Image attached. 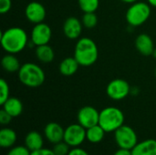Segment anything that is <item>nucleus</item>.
I'll use <instances>...</instances> for the list:
<instances>
[{
    "label": "nucleus",
    "instance_id": "1",
    "mask_svg": "<svg viewBox=\"0 0 156 155\" xmlns=\"http://www.w3.org/2000/svg\"><path fill=\"white\" fill-rule=\"evenodd\" d=\"M0 43L6 53L16 55L28 46V36L24 28L12 26L1 32Z\"/></svg>",
    "mask_w": 156,
    "mask_h": 155
},
{
    "label": "nucleus",
    "instance_id": "2",
    "mask_svg": "<svg viewBox=\"0 0 156 155\" xmlns=\"http://www.w3.org/2000/svg\"><path fill=\"white\" fill-rule=\"evenodd\" d=\"M81 67H90L93 65L99 57L97 44L90 37H83L77 40L73 56Z\"/></svg>",
    "mask_w": 156,
    "mask_h": 155
},
{
    "label": "nucleus",
    "instance_id": "3",
    "mask_svg": "<svg viewBox=\"0 0 156 155\" xmlns=\"http://www.w3.org/2000/svg\"><path fill=\"white\" fill-rule=\"evenodd\" d=\"M17 77L19 81L27 88H38L46 79L44 69L37 64L33 62H27L21 65Z\"/></svg>",
    "mask_w": 156,
    "mask_h": 155
},
{
    "label": "nucleus",
    "instance_id": "4",
    "mask_svg": "<svg viewBox=\"0 0 156 155\" xmlns=\"http://www.w3.org/2000/svg\"><path fill=\"white\" fill-rule=\"evenodd\" d=\"M124 113L117 107L110 106L100 111L99 125L106 132H114L124 124Z\"/></svg>",
    "mask_w": 156,
    "mask_h": 155
},
{
    "label": "nucleus",
    "instance_id": "5",
    "mask_svg": "<svg viewBox=\"0 0 156 155\" xmlns=\"http://www.w3.org/2000/svg\"><path fill=\"white\" fill-rule=\"evenodd\" d=\"M151 14L152 6L147 2L139 0L130 5L125 14V19L129 26L137 27L146 23Z\"/></svg>",
    "mask_w": 156,
    "mask_h": 155
},
{
    "label": "nucleus",
    "instance_id": "6",
    "mask_svg": "<svg viewBox=\"0 0 156 155\" xmlns=\"http://www.w3.org/2000/svg\"><path fill=\"white\" fill-rule=\"evenodd\" d=\"M114 139L119 148L128 150H133L138 143L137 133L131 126L125 124L114 132Z\"/></svg>",
    "mask_w": 156,
    "mask_h": 155
},
{
    "label": "nucleus",
    "instance_id": "7",
    "mask_svg": "<svg viewBox=\"0 0 156 155\" xmlns=\"http://www.w3.org/2000/svg\"><path fill=\"white\" fill-rule=\"evenodd\" d=\"M131 90L130 84L123 79H114L106 87V94L112 100H124L131 93Z\"/></svg>",
    "mask_w": 156,
    "mask_h": 155
},
{
    "label": "nucleus",
    "instance_id": "8",
    "mask_svg": "<svg viewBox=\"0 0 156 155\" xmlns=\"http://www.w3.org/2000/svg\"><path fill=\"white\" fill-rule=\"evenodd\" d=\"M86 140V129L80 123L69 125L64 132L63 141L71 148L80 147Z\"/></svg>",
    "mask_w": 156,
    "mask_h": 155
},
{
    "label": "nucleus",
    "instance_id": "9",
    "mask_svg": "<svg viewBox=\"0 0 156 155\" xmlns=\"http://www.w3.org/2000/svg\"><path fill=\"white\" fill-rule=\"evenodd\" d=\"M52 37V30L51 27L42 22L39 24L34 25L31 33H30V41L36 46H41L48 44Z\"/></svg>",
    "mask_w": 156,
    "mask_h": 155
},
{
    "label": "nucleus",
    "instance_id": "10",
    "mask_svg": "<svg viewBox=\"0 0 156 155\" xmlns=\"http://www.w3.org/2000/svg\"><path fill=\"white\" fill-rule=\"evenodd\" d=\"M100 111L93 106H84L80 108L77 114V121L85 129L99 124Z\"/></svg>",
    "mask_w": 156,
    "mask_h": 155
},
{
    "label": "nucleus",
    "instance_id": "11",
    "mask_svg": "<svg viewBox=\"0 0 156 155\" xmlns=\"http://www.w3.org/2000/svg\"><path fill=\"white\" fill-rule=\"evenodd\" d=\"M25 16L30 23L36 25L44 22L47 16V11L41 3L32 1L27 5L25 8Z\"/></svg>",
    "mask_w": 156,
    "mask_h": 155
},
{
    "label": "nucleus",
    "instance_id": "12",
    "mask_svg": "<svg viewBox=\"0 0 156 155\" xmlns=\"http://www.w3.org/2000/svg\"><path fill=\"white\" fill-rule=\"evenodd\" d=\"M83 27L81 20L76 16H69L64 21L62 30L67 38L70 40H78L81 37L80 36L82 34Z\"/></svg>",
    "mask_w": 156,
    "mask_h": 155
},
{
    "label": "nucleus",
    "instance_id": "13",
    "mask_svg": "<svg viewBox=\"0 0 156 155\" xmlns=\"http://www.w3.org/2000/svg\"><path fill=\"white\" fill-rule=\"evenodd\" d=\"M134 46L136 50L143 56H152L155 47L154 40L151 36L145 33L138 35L134 41Z\"/></svg>",
    "mask_w": 156,
    "mask_h": 155
},
{
    "label": "nucleus",
    "instance_id": "14",
    "mask_svg": "<svg viewBox=\"0 0 156 155\" xmlns=\"http://www.w3.org/2000/svg\"><path fill=\"white\" fill-rule=\"evenodd\" d=\"M65 129L58 122H48L44 128V135L48 143L56 144L64 139Z\"/></svg>",
    "mask_w": 156,
    "mask_h": 155
},
{
    "label": "nucleus",
    "instance_id": "15",
    "mask_svg": "<svg viewBox=\"0 0 156 155\" xmlns=\"http://www.w3.org/2000/svg\"><path fill=\"white\" fill-rule=\"evenodd\" d=\"M80 67V63L74 57H67L61 60L58 66L60 74L64 77H71L78 71Z\"/></svg>",
    "mask_w": 156,
    "mask_h": 155
},
{
    "label": "nucleus",
    "instance_id": "16",
    "mask_svg": "<svg viewBox=\"0 0 156 155\" xmlns=\"http://www.w3.org/2000/svg\"><path fill=\"white\" fill-rule=\"evenodd\" d=\"M132 155H156V140L147 139L138 143L132 150Z\"/></svg>",
    "mask_w": 156,
    "mask_h": 155
},
{
    "label": "nucleus",
    "instance_id": "17",
    "mask_svg": "<svg viewBox=\"0 0 156 155\" xmlns=\"http://www.w3.org/2000/svg\"><path fill=\"white\" fill-rule=\"evenodd\" d=\"M25 145L29 149L30 152H35L43 148L44 138L38 132H29L25 138Z\"/></svg>",
    "mask_w": 156,
    "mask_h": 155
},
{
    "label": "nucleus",
    "instance_id": "18",
    "mask_svg": "<svg viewBox=\"0 0 156 155\" xmlns=\"http://www.w3.org/2000/svg\"><path fill=\"white\" fill-rule=\"evenodd\" d=\"M2 109L13 118H16L23 112V103L18 98L9 97V99L2 105Z\"/></svg>",
    "mask_w": 156,
    "mask_h": 155
},
{
    "label": "nucleus",
    "instance_id": "19",
    "mask_svg": "<svg viewBox=\"0 0 156 155\" xmlns=\"http://www.w3.org/2000/svg\"><path fill=\"white\" fill-rule=\"evenodd\" d=\"M35 55L38 61L48 64L54 60L55 52L54 49L48 44L37 46L35 48Z\"/></svg>",
    "mask_w": 156,
    "mask_h": 155
},
{
    "label": "nucleus",
    "instance_id": "20",
    "mask_svg": "<svg viewBox=\"0 0 156 155\" xmlns=\"http://www.w3.org/2000/svg\"><path fill=\"white\" fill-rule=\"evenodd\" d=\"M1 66L3 69L9 73L18 72L21 64L16 58V54H10L6 53L1 59Z\"/></svg>",
    "mask_w": 156,
    "mask_h": 155
},
{
    "label": "nucleus",
    "instance_id": "21",
    "mask_svg": "<svg viewBox=\"0 0 156 155\" xmlns=\"http://www.w3.org/2000/svg\"><path fill=\"white\" fill-rule=\"evenodd\" d=\"M17 139L16 132L11 128H3L0 131V146L2 148L14 147Z\"/></svg>",
    "mask_w": 156,
    "mask_h": 155
},
{
    "label": "nucleus",
    "instance_id": "22",
    "mask_svg": "<svg viewBox=\"0 0 156 155\" xmlns=\"http://www.w3.org/2000/svg\"><path fill=\"white\" fill-rule=\"evenodd\" d=\"M105 133L106 132L99 124H97L86 129V140L90 143H99L104 139Z\"/></svg>",
    "mask_w": 156,
    "mask_h": 155
},
{
    "label": "nucleus",
    "instance_id": "23",
    "mask_svg": "<svg viewBox=\"0 0 156 155\" xmlns=\"http://www.w3.org/2000/svg\"><path fill=\"white\" fill-rule=\"evenodd\" d=\"M78 4L83 13H96L100 5V0H78Z\"/></svg>",
    "mask_w": 156,
    "mask_h": 155
},
{
    "label": "nucleus",
    "instance_id": "24",
    "mask_svg": "<svg viewBox=\"0 0 156 155\" xmlns=\"http://www.w3.org/2000/svg\"><path fill=\"white\" fill-rule=\"evenodd\" d=\"M81 22L85 28L91 29L97 26L98 16H97L96 13H83Z\"/></svg>",
    "mask_w": 156,
    "mask_h": 155
},
{
    "label": "nucleus",
    "instance_id": "25",
    "mask_svg": "<svg viewBox=\"0 0 156 155\" xmlns=\"http://www.w3.org/2000/svg\"><path fill=\"white\" fill-rule=\"evenodd\" d=\"M10 95V89L7 81L5 79H0V104L3 105L8 99Z\"/></svg>",
    "mask_w": 156,
    "mask_h": 155
},
{
    "label": "nucleus",
    "instance_id": "26",
    "mask_svg": "<svg viewBox=\"0 0 156 155\" xmlns=\"http://www.w3.org/2000/svg\"><path fill=\"white\" fill-rule=\"evenodd\" d=\"M70 146L67 144L64 141L54 144L52 151L56 155H68L70 151Z\"/></svg>",
    "mask_w": 156,
    "mask_h": 155
},
{
    "label": "nucleus",
    "instance_id": "27",
    "mask_svg": "<svg viewBox=\"0 0 156 155\" xmlns=\"http://www.w3.org/2000/svg\"><path fill=\"white\" fill-rule=\"evenodd\" d=\"M31 152L29 151V149L25 145H17V146H14L12 148H10V150L8 151L6 155H30Z\"/></svg>",
    "mask_w": 156,
    "mask_h": 155
},
{
    "label": "nucleus",
    "instance_id": "28",
    "mask_svg": "<svg viewBox=\"0 0 156 155\" xmlns=\"http://www.w3.org/2000/svg\"><path fill=\"white\" fill-rule=\"evenodd\" d=\"M12 7L11 0H0V13L2 15L8 13Z\"/></svg>",
    "mask_w": 156,
    "mask_h": 155
},
{
    "label": "nucleus",
    "instance_id": "29",
    "mask_svg": "<svg viewBox=\"0 0 156 155\" xmlns=\"http://www.w3.org/2000/svg\"><path fill=\"white\" fill-rule=\"evenodd\" d=\"M12 119H13V117L10 114H8L5 110L2 109L0 111V123L2 125H7V124H9Z\"/></svg>",
    "mask_w": 156,
    "mask_h": 155
},
{
    "label": "nucleus",
    "instance_id": "30",
    "mask_svg": "<svg viewBox=\"0 0 156 155\" xmlns=\"http://www.w3.org/2000/svg\"><path fill=\"white\" fill-rule=\"evenodd\" d=\"M30 155H56L54 153V152L50 149H48V148H42V149H39L37 151H35V152H31V154Z\"/></svg>",
    "mask_w": 156,
    "mask_h": 155
},
{
    "label": "nucleus",
    "instance_id": "31",
    "mask_svg": "<svg viewBox=\"0 0 156 155\" xmlns=\"http://www.w3.org/2000/svg\"><path fill=\"white\" fill-rule=\"evenodd\" d=\"M68 155H90L88 153L87 151H85L84 149L80 148V147H74L71 148L69 154Z\"/></svg>",
    "mask_w": 156,
    "mask_h": 155
},
{
    "label": "nucleus",
    "instance_id": "32",
    "mask_svg": "<svg viewBox=\"0 0 156 155\" xmlns=\"http://www.w3.org/2000/svg\"><path fill=\"white\" fill-rule=\"evenodd\" d=\"M113 155H132V150L119 148V150H117Z\"/></svg>",
    "mask_w": 156,
    "mask_h": 155
},
{
    "label": "nucleus",
    "instance_id": "33",
    "mask_svg": "<svg viewBox=\"0 0 156 155\" xmlns=\"http://www.w3.org/2000/svg\"><path fill=\"white\" fill-rule=\"evenodd\" d=\"M147 3H148L152 7H156V0H147Z\"/></svg>",
    "mask_w": 156,
    "mask_h": 155
},
{
    "label": "nucleus",
    "instance_id": "34",
    "mask_svg": "<svg viewBox=\"0 0 156 155\" xmlns=\"http://www.w3.org/2000/svg\"><path fill=\"white\" fill-rule=\"evenodd\" d=\"M120 1H122V2H123V3H125V4L131 5V4L135 3V2H137V1H139V0H120Z\"/></svg>",
    "mask_w": 156,
    "mask_h": 155
},
{
    "label": "nucleus",
    "instance_id": "35",
    "mask_svg": "<svg viewBox=\"0 0 156 155\" xmlns=\"http://www.w3.org/2000/svg\"><path fill=\"white\" fill-rule=\"evenodd\" d=\"M152 56L154 57V58H155V59H156V48H154V52H153Z\"/></svg>",
    "mask_w": 156,
    "mask_h": 155
},
{
    "label": "nucleus",
    "instance_id": "36",
    "mask_svg": "<svg viewBox=\"0 0 156 155\" xmlns=\"http://www.w3.org/2000/svg\"><path fill=\"white\" fill-rule=\"evenodd\" d=\"M154 74H155V77H156V67H155V69H154Z\"/></svg>",
    "mask_w": 156,
    "mask_h": 155
}]
</instances>
